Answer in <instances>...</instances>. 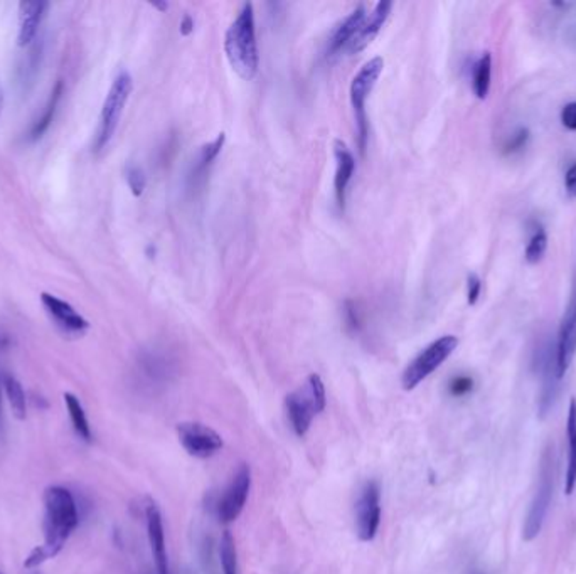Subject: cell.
<instances>
[{"mask_svg":"<svg viewBox=\"0 0 576 574\" xmlns=\"http://www.w3.org/2000/svg\"><path fill=\"white\" fill-rule=\"evenodd\" d=\"M44 507V544L37 546L26 559L24 566L29 570L54 558L65 547L69 536L80 523L76 502L71 492L63 487H50L46 491Z\"/></svg>","mask_w":576,"mask_h":574,"instance_id":"cell-1","label":"cell"},{"mask_svg":"<svg viewBox=\"0 0 576 574\" xmlns=\"http://www.w3.org/2000/svg\"><path fill=\"white\" fill-rule=\"evenodd\" d=\"M225 51L231 67L243 78L253 80L260 67V52L256 44L255 11L251 4H245L225 37Z\"/></svg>","mask_w":576,"mask_h":574,"instance_id":"cell-2","label":"cell"},{"mask_svg":"<svg viewBox=\"0 0 576 574\" xmlns=\"http://www.w3.org/2000/svg\"><path fill=\"white\" fill-rule=\"evenodd\" d=\"M326 386L319 374H311L304 388L285 397V408L296 436H305L311 429L313 416L326 410Z\"/></svg>","mask_w":576,"mask_h":574,"instance_id":"cell-3","label":"cell"},{"mask_svg":"<svg viewBox=\"0 0 576 574\" xmlns=\"http://www.w3.org/2000/svg\"><path fill=\"white\" fill-rule=\"evenodd\" d=\"M133 90V80L130 73L122 71L116 75L115 80L110 86V91L103 101V108L99 114V130L95 137V152H101L108 147L115 135L120 118L123 115L125 105L130 98Z\"/></svg>","mask_w":576,"mask_h":574,"instance_id":"cell-4","label":"cell"},{"mask_svg":"<svg viewBox=\"0 0 576 574\" xmlns=\"http://www.w3.org/2000/svg\"><path fill=\"white\" fill-rule=\"evenodd\" d=\"M384 61L383 58H373L362 66L361 71L354 76L351 83V103L354 110V118H356V127H358V140H359V150L362 155L367 147V138H369V122H367V114H366V101L369 98L373 88L376 86V82L383 73Z\"/></svg>","mask_w":576,"mask_h":574,"instance_id":"cell-5","label":"cell"},{"mask_svg":"<svg viewBox=\"0 0 576 574\" xmlns=\"http://www.w3.org/2000/svg\"><path fill=\"white\" fill-rule=\"evenodd\" d=\"M459 339L455 335H444L431 342L427 349H423L405 369L401 378L403 389L412 391L418 384H422L454 354Z\"/></svg>","mask_w":576,"mask_h":574,"instance_id":"cell-6","label":"cell"},{"mask_svg":"<svg viewBox=\"0 0 576 574\" xmlns=\"http://www.w3.org/2000/svg\"><path fill=\"white\" fill-rule=\"evenodd\" d=\"M551 495H553V467H551V460L544 459L538 491L534 493V499L531 502L525 527H523L525 541H534L540 536L546 514H548L549 504H551Z\"/></svg>","mask_w":576,"mask_h":574,"instance_id":"cell-7","label":"cell"},{"mask_svg":"<svg viewBox=\"0 0 576 574\" xmlns=\"http://www.w3.org/2000/svg\"><path fill=\"white\" fill-rule=\"evenodd\" d=\"M381 524V487L376 480L364 484L356 502V531L359 539L373 541Z\"/></svg>","mask_w":576,"mask_h":574,"instance_id":"cell-8","label":"cell"},{"mask_svg":"<svg viewBox=\"0 0 576 574\" xmlns=\"http://www.w3.org/2000/svg\"><path fill=\"white\" fill-rule=\"evenodd\" d=\"M178 435L184 450L196 459H209L223 448V438L213 428L199 421L178 425Z\"/></svg>","mask_w":576,"mask_h":574,"instance_id":"cell-9","label":"cell"},{"mask_svg":"<svg viewBox=\"0 0 576 574\" xmlns=\"http://www.w3.org/2000/svg\"><path fill=\"white\" fill-rule=\"evenodd\" d=\"M251 489V468L248 463H241L231 480L230 487L217 504V517L223 524L234 523L247 506Z\"/></svg>","mask_w":576,"mask_h":574,"instance_id":"cell-10","label":"cell"},{"mask_svg":"<svg viewBox=\"0 0 576 574\" xmlns=\"http://www.w3.org/2000/svg\"><path fill=\"white\" fill-rule=\"evenodd\" d=\"M576 354V287L570 298V303L561 318L558 342H556V371L563 378L570 369Z\"/></svg>","mask_w":576,"mask_h":574,"instance_id":"cell-11","label":"cell"},{"mask_svg":"<svg viewBox=\"0 0 576 574\" xmlns=\"http://www.w3.org/2000/svg\"><path fill=\"white\" fill-rule=\"evenodd\" d=\"M41 302H43L46 312L50 313L51 318L56 322V326L63 328L67 334H83L90 327L88 320L76 312L65 300L51 295V294H43Z\"/></svg>","mask_w":576,"mask_h":574,"instance_id":"cell-12","label":"cell"},{"mask_svg":"<svg viewBox=\"0 0 576 574\" xmlns=\"http://www.w3.org/2000/svg\"><path fill=\"white\" fill-rule=\"evenodd\" d=\"M50 9L48 2H29L24 0L19 4V46L26 48L33 43L39 33V28Z\"/></svg>","mask_w":576,"mask_h":574,"instance_id":"cell-13","label":"cell"},{"mask_svg":"<svg viewBox=\"0 0 576 574\" xmlns=\"http://www.w3.org/2000/svg\"><path fill=\"white\" fill-rule=\"evenodd\" d=\"M391 9H393V2H390V0L378 2L369 17L364 19L359 31L354 35L347 51L354 54V52H361L362 50H366L371 44V41L378 35L384 22L388 20V17L391 14Z\"/></svg>","mask_w":576,"mask_h":574,"instance_id":"cell-14","label":"cell"},{"mask_svg":"<svg viewBox=\"0 0 576 574\" xmlns=\"http://www.w3.org/2000/svg\"><path fill=\"white\" fill-rule=\"evenodd\" d=\"M146 517H147L148 542H150V549H152V556H154L157 573L169 574L164 523H162L161 510L155 504H148Z\"/></svg>","mask_w":576,"mask_h":574,"instance_id":"cell-15","label":"cell"},{"mask_svg":"<svg viewBox=\"0 0 576 574\" xmlns=\"http://www.w3.org/2000/svg\"><path fill=\"white\" fill-rule=\"evenodd\" d=\"M334 157H335V177H334L335 199H337L339 208L344 209L346 208L347 187L356 172V159L343 140H337L334 144Z\"/></svg>","mask_w":576,"mask_h":574,"instance_id":"cell-16","label":"cell"},{"mask_svg":"<svg viewBox=\"0 0 576 574\" xmlns=\"http://www.w3.org/2000/svg\"><path fill=\"white\" fill-rule=\"evenodd\" d=\"M225 140H226L225 133H219L215 142H211L209 145H204V147L201 148L198 159L193 164V169L189 172V179H187L191 191H196L198 187H201L206 182V176H208V172H209L213 162L217 159V155L221 153V148L225 145Z\"/></svg>","mask_w":576,"mask_h":574,"instance_id":"cell-17","label":"cell"},{"mask_svg":"<svg viewBox=\"0 0 576 574\" xmlns=\"http://www.w3.org/2000/svg\"><path fill=\"white\" fill-rule=\"evenodd\" d=\"M364 19H366V9H364V5L356 7V11H352L351 16L346 17V20L335 29V33L332 34V37H330L329 50H327L329 58L337 56L339 52H343V51L349 48V44L352 43L354 35L359 31Z\"/></svg>","mask_w":576,"mask_h":574,"instance_id":"cell-18","label":"cell"},{"mask_svg":"<svg viewBox=\"0 0 576 574\" xmlns=\"http://www.w3.org/2000/svg\"><path fill=\"white\" fill-rule=\"evenodd\" d=\"M566 436H568V465L564 476V493L572 495L576 489V399L572 397L566 418Z\"/></svg>","mask_w":576,"mask_h":574,"instance_id":"cell-19","label":"cell"},{"mask_svg":"<svg viewBox=\"0 0 576 574\" xmlns=\"http://www.w3.org/2000/svg\"><path fill=\"white\" fill-rule=\"evenodd\" d=\"M63 90H65L63 82H58L54 84V88L51 91L50 99H48V105H46L43 115L37 118V122H34L33 129H31V133H29L31 140H39L48 131V129H50L51 123L54 120V115H56L58 105H59L61 97H63Z\"/></svg>","mask_w":576,"mask_h":574,"instance_id":"cell-20","label":"cell"},{"mask_svg":"<svg viewBox=\"0 0 576 574\" xmlns=\"http://www.w3.org/2000/svg\"><path fill=\"white\" fill-rule=\"evenodd\" d=\"M491 78H493V58L489 52H484L478 58L472 73V90L478 99L487 98L491 90Z\"/></svg>","mask_w":576,"mask_h":574,"instance_id":"cell-21","label":"cell"},{"mask_svg":"<svg viewBox=\"0 0 576 574\" xmlns=\"http://www.w3.org/2000/svg\"><path fill=\"white\" fill-rule=\"evenodd\" d=\"M65 403H67V408L69 411L71 423L76 429V433L80 435V438H83L84 442H91V428H90L86 413L83 410L80 399L75 394L67 393L65 394Z\"/></svg>","mask_w":576,"mask_h":574,"instance_id":"cell-22","label":"cell"},{"mask_svg":"<svg viewBox=\"0 0 576 574\" xmlns=\"http://www.w3.org/2000/svg\"><path fill=\"white\" fill-rule=\"evenodd\" d=\"M4 386H5V393L9 397L14 416L17 420H26V394H24L20 382L12 376H5Z\"/></svg>","mask_w":576,"mask_h":574,"instance_id":"cell-23","label":"cell"},{"mask_svg":"<svg viewBox=\"0 0 576 574\" xmlns=\"http://www.w3.org/2000/svg\"><path fill=\"white\" fill-rule=\"evenodd\" d=\"M219 558L223 574H238V556H236V544L230 531H226L221 538L219 544Z\"/></svg>","mask_w":576,"mask_h":574,"instance_id":"cell-24","label":"cell"},{"mask_svg":"<svg viewBox=\"0 0 576 574\" xmlns=\"http://www.w3.org/2000/svg\"><path fill=\"white\" fill-rule=\"evenodd\" d=\"M546 249H548V236H546L543 228H538L533 232V236H531V240L527 243L526 253H525L526 262L529 264H536V263L541 262Z\"/></svg>","mask_w":576,"mask_h":574,"instance_id":"cell-25","label":"cell"},{"mask_svg":"<svg viewBox=\"0 0 576 574\" xmlns=\"http://www.w3.org/2000/svg\"><path fill=\"white\" fill-rule=\"evenodd\" d=\"M125 179H127V184L132 191V194L135 197H140L144 194L146 191V185H147V177L144 174V170L137 165H130L125 172Z\"/></svg>","mask_w":576,"mask_h":574,"instance_id":"cell-26","label":"cell"},{"mask_svg":"<svg viewBox=\"0 0 576 574\" xmlns=\"http://www.w3.org/2000/svg\"><path fill=\"white\" fill-rule=\"evenodd\" d=\"M527 140H529V131L527 129H519L516 131L512 137L509 138V142L506 144V153H514V152H519L523 148L526 147Z\"/></svg>","mask_w":576,"mask_h":574,"instance_id":"cell-27","label":"cell"},{"mask_svg":"<svg viewBox=\"0 0 576 574\" xmlns=\"http://www.w3.org/2000/svg\"><path fill=\"white\" fill-rule=\"evenodd\" d=\"M474 388V381L469 376H457L455 379H452L450 382V394L452 396H465V394L470 393Z\"/></svg>","mask_w":576,"mask_h":574,"instance_id":"cell-28","label":"cell"},{"mask_svg":"<svg viewBox=\"0 0 576 574\" xmlns=\"http://www.w3.org/2000/svg\"><path fill=\"white\" fill-rule=\"evenodd\" d=\"M480 292H482V281L476 273H470L467 277V302H469V305L477 303Z\"/></svg>","mask_w":576,"mask_h":574,"instance_id":"cell-29","label":"cell"},{"mask_svg":"<svg viewBox=\"0 0 576 574\" xmlns=\"http://www.w3.org/2000/svg\"><path fill=\"white\" fill-rule=\"evenodd\" d=\"M561 123L564 129L576 131V101L568 103L561 112Z\"/></svg>","mask_w":576,"mask_h":574,"instance_id":"cell-30","label":"cell"},{"mask_svg":"<svg viewBox=\"0 0 576 574\" xmlns=\"http://www.w3.org/2000/svg\"><path fill=\"white\" fill-rule=\"evenodd\" d=\"M564 185H566V193H568V196L576 197V162L566 170V176H564Z\"/></svg>","mask_w":576,"mask_h":574,"instance_id":"cell-31","label":"cell"},{"mask_svg":"<svg viewBox=\"0 0 576 574\" xmlns=\"http://www.w3.org/2000/svg\"><path fill=\"white\" fill-rule=\"evenodd\" d=\"M347 326L349 327L356 328L359 327V318H358V313H356V309L351 307V303H347Z\"/></svg>","mask_w":576,"mask_h":574,"instance_id":"cell-32","label":"cell"},{"mask_svg":"<svg viewBox=\"0 0 576 574\" xmlns=\"http://www.w3.org/2000/svg\"><path fill=\"white\" fill-rule=\"evenodd\" d=\"M193 29H194V20L189 16L184 17V20L181 22V33L187 35V34L193 33Z\"/></svg>","mask_w":576,"mask_h":574,"instance_id":"cell-33","label":"cell"},{"mask_svg":"<svg viewBox=\"0 0 576 574\" xmlns=\"http://www.w3.org/2000/svg\"><path fill=\"white\" fill-rule=\"evenodd\" d=\"M4 103H5V97H4V88L0 84V115H2V110H4Z\"/></svg>","mask_w":576,"mask_h":574,"instance_id":"cell-34","label":"cell"}]
</instances>
